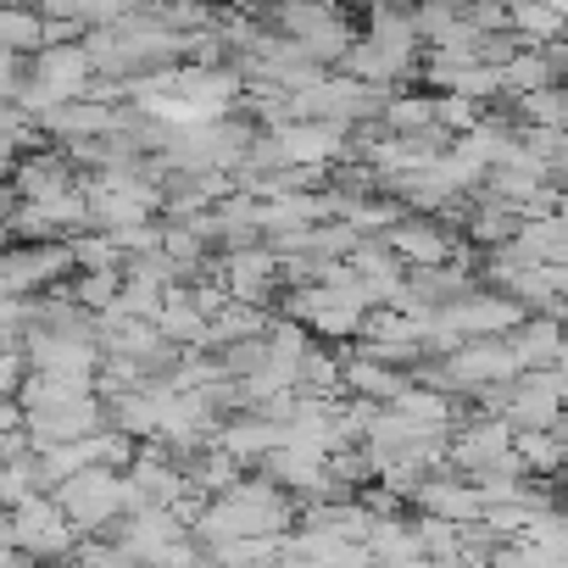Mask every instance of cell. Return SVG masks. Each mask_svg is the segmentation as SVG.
Returning <instances> with one entry per match:
<instances>
[{"label": "cell", "instance_id": "obj_1", "mask_svg": "<svg viewBox=\"0 0 568 568\" xmlns=\"http://www.w3.org/2000/svg\"><path fill=\"white\" fill-rule=\"evenodd\" d=\"M57 501H62V513L84 529V524L112 518V513L129 501V485H123V479H112L106 468H84V474H73V479L57 490Z\"/></svg>", "mask_w": 568, "mask_h": 568}, {"label": "cell", "instance_id": "obj_3", "mask_svg": "<svg viewBox=\"0 0 568 568\" xmlns=\"http://www.w3.org/2000/svg\"><path fill=\"white\" fill-rule=\"evenodd\" d=\"M524 106H529V118H540V123H562V118H568L562 90H540V95H529Z\"/></svg>", "mask_w": 568, "mask_h": 568}, {"label": "cell", "instance_id": "obj_2", "mask_svg": "<svg viewBox=\"0 0 568 568\" xmlns=\"http://www.w3.org/2000/svg\"><path fill=\"white\" fill-rule=\"evenodd\" d=\"M18 518H23V524H51L57 513H51L45 501H29V507H18ZM62 535H68V529H57V535H45V529H40V540H34V551H57V546H62Z\"/></svg>", "mask_w": 568, "mask_h": 568}]
</instances>
